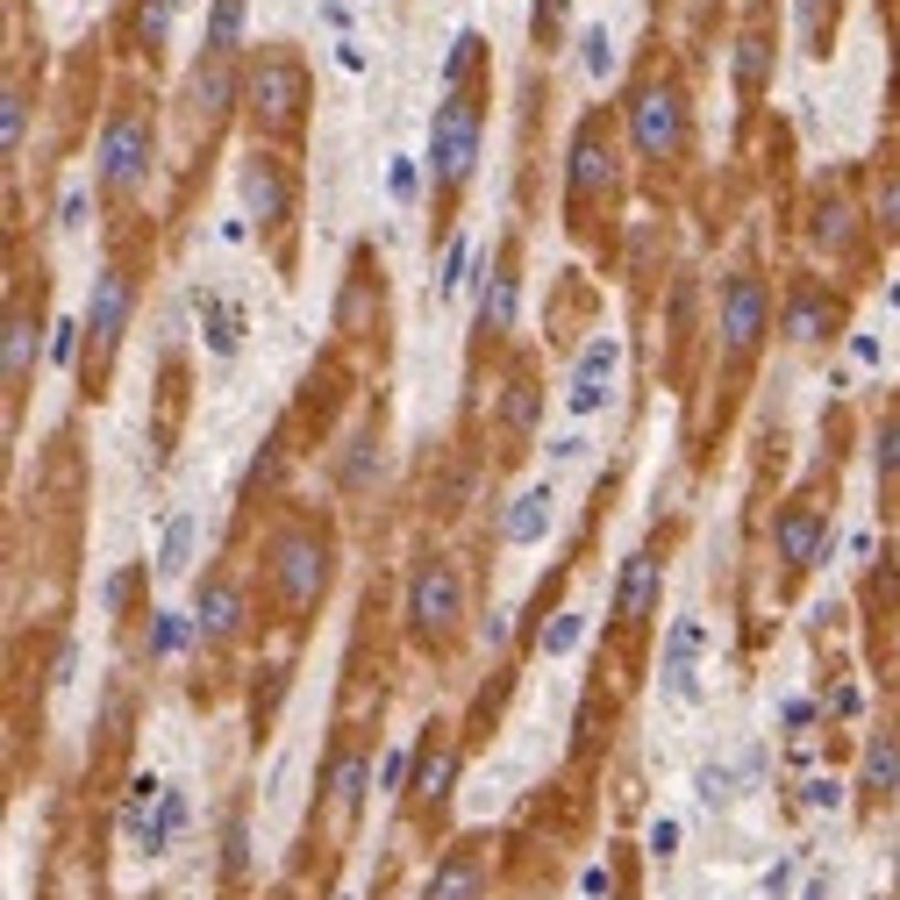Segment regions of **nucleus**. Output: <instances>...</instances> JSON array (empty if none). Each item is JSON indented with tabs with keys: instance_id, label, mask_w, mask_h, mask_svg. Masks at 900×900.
<instances>
[{
	"instance_id": "nucleus-29",
	"label": "nucleus",
	"mask_w": 900,
	"mask_h": 900,
	"mask_svg": "<svg viewBox=\"0 0 900 900\" xmlns=\"http://www.w3.org/2000/svg\"><path fill=\"white\" fill-rule=\"evenodd\" d=\"M208 343H215V358H229V350H236V315H229L222 300H208Z\"/></svg>"
},
{
	"instance_id": "nucleus-12",
	"label": "nucleus",
	"mask_w": 900,
	"mask_h": 900,
	"mask_svg": "<svg viewBox=\"0 0 900 900\" xmlns=\"http://www.w3.org/2000/svg\"><path fill=\"white\" fill-rule=\"evenodd\" d=\"M121 315H129V279H121V272H100L94 322H86V337H94V364H108V350L121 343Z\"/></svg>"
},
{
	"instance_id": "nucleus-15",
	"label": "nucleus",
	"mask_w": 900,
	"mask_h": 900,
	"mask_svg": "<svg viewBox=\"0 0 900 900\" xmlns=\"http://www.w3.org/2000/svg\"><path fill=\"white\" fill-rule=\"evenodd\" d=\"M693 650H700V622H673L665 636V693L693 700Z\"/></svg>"
},
{
	"instance_id": "nucleus-14",
	"label": "nucleus",
	"mask_w": 900,
	"mask_h": 900,
	"mask_svg": "<svg viewBox=\"0 0 900 900\" xmlns=\"http://www.w3.org/2000/svg\"><path fill=\"white\" fill-rule=\"evenodd\" d=\"M815 551H829V543H822V508H815V500H793V508L780 515V558L786 564H807Z\"/></svg>"
},
{
	"instance_id": "nucleus-34",
	"label": "nucleus",
	"mask_w": 900,
	"mask_h": 900,
	"mask_svg": "<svg viewBox=\"0 0 900 900\" xmlns=\"http://www.w3.org/2000/svg\"><path fill=\"white\" fill-rule=\"evenodd\" d=\"M22 108H29V100H22V86H8V115H0V129H8V158L22 150Z\"/></svg>"
},
{
	"instance_id": "nucleus-10",
	"label": "nucleus",
	"mask_w": 900,
	"mask_h": 900,
	"mask_svg": "<svg viewBox=\"0 0 900 900\" xmlns=\"http://www.w3.org/2000/svg\"><path fill=\"white\" fill-rule=\"evenodd\" d=\"M658 586H665L658 558H650V551H636L629 564H622V593H615V615L629 622V629H636V622H650V615H658Z\"/></svg>"
},
{
	"instance_id": "nucleus-6",
	"label": "nucleus",
	"mask_w": 900,
	"mask_h": 900,
	"mask_svg": "<svg viewBox=\"0 0 900 900\" xmlns=\"http://www.w3.org/2000/svg\"><path fill=\"white\" fill-rule=\"evenodd\" d=\"M601 193H615V150H607V121L586 115L572 136V215H586Z\"/></svg>"
},
{
	"instance_id": "nucleus-23",
	"label": "nucleus",
	"mask_w": 900,
	"mask_h": 900,
	"mask_svg": "<svg viewBox=\"0 0 900 900\" xmlns=\"http://www.w3.org/2000/svg\"><path fill=\"white\" fill-rule=\"evenodd\" d=\"M472 893H479V858H472V844H465L444 872H436V893L430 900H472Z\"/></svg>"
},
{
	"instance_id": "nucleus-4",
	"label": "nucleus",
	"mask_w": 900,
	"mask_h": 900,
	"mask_svg": "<svg viewBox=\"0 0 900 900\" xmlns=\"http://www.w3.org/2000/svg\"><path fill=\"white\" fill-rule=\"evenodd\" d=\"M272 586H279L286 607H315L329 593V543L315 529H286L272 543Z\"/></svg>"
},
{
	"instance_id": "nucleus-22",
	"label": "nucleus",
	"mask_w": 900,
	"mask_h": 900,
	"mask_svg": "<svg viewBox=\"0 0 900 900\" xmlns=\"http://www.w3.org/2000/svg\"><path fill=\"white\" fill-rule=\"evenodd\" d=\"M765 80H772V36H765V29H751L743 51H737V86H743V94H765Z\"/></svg>"
},
{
	"instance_id": "nucleus-7",
	"label": "nucleus",
	"mask_w": 900,
	"mask_h": 900,
	"mask_svg": "<svg viewBox=\"0 0 900 900\" xmlns=\"http://www.w3.org/2000/svg\"><path fill=\"white\" fill-rule=\"evenodd\" d=\"M407 622H415L422 636H444L457 622V572L444 558H422L415 564V586H407Z\"/></svg>"
},
{
	"instance_id": "nucleus-9",
	"label": "nucleus",
	"mask_w": 900,
	"mask_h": 900,
	"mask_svg": "<svg viewBox=\"0 0 900 900\" xmlns=\"http://www.w3.org/2000/svg\"><path fill=\"white\" fill-rule=\"evenodd\" d=\"M243 201H251V215L265 229H279L294 215V187H286V165L265 158V150H251V165H243Z\"/></svg>"
},
{
	"instance_id": "nucleus-25",
	"label": "nucleus",
	"mask_w": 900,
	"mask_h": 900,
	"mask_svg": "<svg viewBox=\"0 0 900 900\" xmlns=\"http://www.w3.org/2000/svg\"><path fill=\"white\" fill-rule=\"evenodd\" d=\"M243 36V0H215V22H208V57H236Z\"/></svg>"
},
{
	"instance_id": "nucleus-33",
	"label": "nucleus",
	"mask_w": 900,
	"mask_h": 900,
	"mask_svg": "<svg viewBox=\"0 0 900 900\" xmlns=\"http://www.w3.org/2000/svg\"><path fill=\"white\" fill-rule=\"evenodd\" d=\"M586 72H593V80H607V72H615V43H607L601 29L586 36Z\"/></svg>"
},
{
	"instance_id": "nucleus-13",
	"label": "nucleus",
	"mask_w": 900,
	"mask_h": 900,
	"mask_svg": "<svg viewBox=\"0 0 900 900\" xmlns=\"http://www.w3.org/2000/svg\"><path fill=\"white\" fill-rule=\"evenodd\" d=\"M229 100H236V72H229V57H208V65L193 72V86H187V108H193L201 129H215L229 115Z\"/></svg>"
},
{
	"instance_id": "nucleus-8",
	"label": "nucleus",
	"mask_w": 900,
	"mask_h": 900,
	"mask_svg": "<svg viewBox=\"0 0 900 900\" xmlns=\"http://www.w3.org/2000/svg\"><path fill=\"white\" fill-rule=\"evenodd\" d=\"M765 315H772V300H765V286L743 272V279H729V294H722V343H729V358H743L758 337H765Z\"/></svg>"
},
{
	"instance_id": "nucleus-27",
	"label": "nucleus",
	"mask_w": 900,
	"mask_h": 900,
	"mask_svg": "<svg viewBox=\"0 0 900 900\" xmlns=\"http://www.w3.org/2000/svg\"><path fill=\"white\" fill-rule=\"evenodd\" d=\"M900 786V743H872V758H865V793H893Z\"/></svg>"
},
{
	"instance_id": "nucleus-2",
	"label": "nucleus",
	"mask_w": 900,
	"mask_h": 900,
	"mask_svg": "<svg viewBox=\"0 0 900 900\" xmlns=\"http://www.w3.org/2000/svg\"><path fill=\"white\" fill-rule=\"evenodd\" d=\"M629 136H636V158H644V165L679 158V144H686V100H679L673 80H644L629 94Z\"/></svg>"
},
{
	"instance_id": "nucleus-20",
	"label": "nucleus",
	"mask_w": 900,
	"mask_h": 900,
	"mask_svg": "<svg viewBox=\"0 0 900 900\" xmlns=\"http://www.w3.org/2000/svg\"><path fill=\"white\" fill-rule=\"evenodd\" d=\"M236 622H243V593L229 586V579H208V586H201V629L208 636H229Z\"/></svg>"
},
{
	"instance_id": "nucleus-19",
	"label": "nucleus",
	"mask_w": 900,
	"mask_h": 900,
	"mask_svg": "<svg viewBox=\"0 0 900 900\" xmlns=\"http://www.w3.org/2000/svg\"><path fill=\"white\" fill-rule=\"evenodd\" d=\"M165 29H172V0H129V43L144 57L165 51Z\"/></svg>"
},
{
	"instance_id": "nucleus-5",
	"label": "nucleus",
	"mask_w": 900,
	"mask_h": 900,
	"mask_svg": "<svg viewBox=\"0 0 900 900\" xmlns=\"http://www.w3.org/2000/svg\"><path fill=\"white\" fill-rule=\"evenodd\" d=\"M150 172V100H121L108 136H100V179L115 193H136Z\"/></svg>"
},
{
	"instance_id": "nucleus-38",
	"label": "nucleus",
	"mask_w": 900,
	"mask_h": 900,
	"mask_svg": "<svg viewBox=\"0 0 900 900\" xmlns=\"http://www.w3.org/2000/svg\"><path fill=\"white\" fill-rule=\"evenodd\" d=\"M393 193H401V201H415V165H407V158H393Z\"/></svg>"
},
{
	"instance_id": "nucleus-11",
	"label": "nucleus",
	"mask_w": 900,
	"mask_h": 900,
	"mask_svg": "<svg viewBox=\"0 0 900 900\" xmlns=\"http://www.w3.org/2000/svg\"><path fill=\"white\" fill-rule=\"evenodd\" d=\"M379 322V265L372 257H350V286H343V308H337V329L343 337H364V329Z\"/></svg>"
},
{
	"instance_id": "nucleus-31",
	"label": "nucleus",
	"mask_w": 900,
	"mask_h": 900,
	"mask_svg": "<svg viewBox=\"0 0 900 900\" xmlns=\"http://www.w3.org/2000/svg\"><path fill=\"white\" fill-rule=\"evenodd\" d=\"M879 215H887V229H900V165L879 172Z\"/></svg>"
},
{
	"instance_id": "nucleus-24",
	"label": "nucleus",
	"mask_w": 900,
	"mask_h": 900,
	"mask_svg": "<svg viewBox=\"0 0 900 900\" xmlns=\"http://www.w3.org/2000/svg\"><path fill=\"white\" fill-rule=\"evenodd\" d=\"M822 322H836V300L822 308V294H815V286H801V294H793V315H786V329H793V337H807V343H815V337H822Z\"/></svg>"
},
{
	"instance_id": "nucleus-37",
	"label": "nucleus",
	"mask_w": 900,
	"mask_h": 900,
	"mask_svg": "<svg viewBox=\"0 0 900 900\" xmlns=\"http://www.w3.org/2000/svg\"><path fill=\"white\" fill-rule=\"evenodd\" d=\"M572 644H579V615H564V622H558V629H551V636H543V650H572Z\"/></svg>"
},
{
	"instance_id": "nucleus-30",
	"label": "nucleus",
	"mask_w": 900,
	"mask_h": 900,
	"mask_svg": "<svg viewBox=\"0 0 900 900\" xmlns=\"http://www.w3.org/2000/svg\"><path fill=\"white\" fill-rule=\"evenodd\" d=\"M187 551H193V515H179L172 537H165V572H179V564H187Z\"/></svg>"
},
{
	"instance_id": "nucleus-16",
	"label": "nucleus",
	"mask_w": 900,
	"mask_h": 900,
	"mask_svg": "<svg viewBox=\"0 0 900 900\" xmlns=\"http://www.w3.org/2000/svg\"><path fill=\"white\" fill-rule=\"evenodd\" d=\"M615 358H622V350L615 343H593L586 350V358H579V387H572V415H593V407H601L607 401V372H615Z\"/></svg>"
},
{
	"instance_id": "nucleus-36",
	"label": "nucleus",
	"mask_w": 900,
	"mask_h": 900,
	"mask_svg": "<svg viewBox=\"0 0 900 900\" xmlns=\"http://www.w3.org/2000/svg\"><path fill=\"white\" fill-rule=\"evenodd\" d=\"M187 644V622L179 615H158V636H150V650H179Z\"/></svg>"
},
{
	"instance_id": "nucleus-1",
	"label": "nucleus",
	"mask_w": 900,
	"mask_h": 900,
	"mask_svg": "<svg viewBox=\"0 0 900 900\" xmlns=\"http://www.w3.org/2000/svg\"><path fill=\"white\" fill-rule=\"evenodd\" d=\"M243 108L265 136H294L300 129V108H308V65H300L286 43H265L243 72Z\"/></svg>"
},
{
	"instance_id": "nucleus-39",
	"label": "nucleus",
	"mask_w": 900,
	"mask_h": 900,
	"mask_svg": "<svg viewBox=\"0 0 900 900\" xmlns=\"http://www.w3.org/2000/svg\"><path fill=\"white\" fill-rule=\"evenodd\" d=\"M722 786H729V772H722V765H708V772H700V793H708V801H722Z\"/></svg>"
},
{
	"instance_id": "nucleus-35",
	"label": "nucleus",
	"mask_w": 900,
	"mask_h": 900,
	"mask_svg": "<svg viewBox=\"0 0 900 900\" xmlns=\"http://www.w3.org/2000/svg\"><path fill=\"white\" fill-rule=\"evenodd\" d=\"M472 51H479V36L465 29V36L451 43V65H444V80H465V72H472Z\"/></svg>"
},
{
	"instance_id": "nucleus-18",
	"label": "nucleus",
	"mask_w": 900,
	"mask_h": 900,
	"mask_svg": "<svg viewBox=\"0 0 900 900\" xmlns=\"http://www.w3.org/2000/svg\"><path fill=\"white\" fill-rule=\"evenodd\" d=\"M543 529H551V486H529V494L515 500V515L500 522V537L508 543H537Z\"/></svg>"
},
{
	"instance_id": "nucleus-26",
	"label": "nucleus",
	"mask_w": 900,
	"mask_h": 900,
	"mask_svg": "<svg viewBox=\"0 0 900 900\" xmlns=\"http://www.w3.org/2000/svg\"><path fill=\"white\" fill-rule=\"evenodd\" d=\"M444 786H451V751H444V743H430V751H422L415 801H422V807H436V801H444Z\"/></svg>"
},
{
	"instance_id": "nucleus-3",
	"label": "nucleus",
	"mask_w": 900,
	"mask_h": 900,
	"mask_svg": "<svg viewBox=\"0 0 900 900\" xmlns=\"http://www.w3.org/2000/svg\"><path fill=\"white\" fill-rule=\"evenodd\" d=\"M479 94H465V86H451L444 108H436V129H430V165L444 187H465L472 158H479Z\"/></svg>"
},
{
	"instance_id": "nucleus-32",
	"label": "nucleus",
	"mask_w": 900,
	"mask_h": 900,
	"mask_svg": "<svg viewBox=\"0 0 900 900\" xmlns=\"http://www.w3.org/2000/svg\"><path fill=\"white\" fill-rule=\"evenodd\" d=\"M879 479L900 486V415L887 422V436H879Z\"/></svg>"
},
{
	"instance_id": "nucleus-28",
	"label": "nucleus",
	"mask_w": 900,
	"mask_h": 900,
	"mask_svg": "<svg viewBox=\"0 0 900 900\" xmlns=\"http://www.w3.org/2000/svg\"><path fill=\"white\" fill-rule=\"evenodd\" d=\"M564 14H572V0H537V8H529V36H537V51H551V43L564 36Z\"/></svg>"
},
{
	"instance_id": "nucleus-21",
	"label": "nucleus",
	"mask_w": 900,
	"mask_h": 900,
	"mask_svg": "<svg viewBox=\"0 0 900 900\" xmlns=\"http://www.w3.org/2000/svg\"><path fill=\"white\" fill-rule=\"evenodd\" d=\"M508 322H515V272L494 265V286H486V300H479V337H500Z\"/></svg>"
},
{
	"instance_id": "nucleus-17",
	"label": "nucleus",
	"mask_w": 900,
	"mask_h": 900,
	"mask_svg": "<svg viewBox=\"0 0 900 900\" xmlns=\"http://www.w3.org/2000/svg\"><path fill=\"white\" fill-rule=\"evenodd\" d=\"M29 364H36V315H29V308H8V401H22Z\"/></svg>"
}]
</instances>
